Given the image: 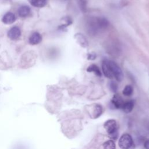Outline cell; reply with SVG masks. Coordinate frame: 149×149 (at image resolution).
<instances>
[{"mask_svg": "<svg viewBox=\"0 0 149 149\" xmlns=\"http://www.w3.org/2000/svg\"><path fill=\"white\" fill-rule=\"evenodd\" d=\"M109 24V23L105 17H91L86 22V29L90 35L95 36L106 30Z\"/></svg>", "mask_w": 149, "mask_h": 149, "instance_id": "6da1fadb", "label": "cell"}, {"mask_svg": "<svg viewBox=\"0 0 149 149\" xmlns=\"http://www.w3.org/2000/svg\"><path fill=\"white\" fill-rule=\"evenodd\" d=\"M104 127L107 133L110 136L111 139L115 140L118 136V127L117 123L114 119H108L104 124Z\"/></svg>", "mask_w": 149, "mask_h": 149, "instance_id": "7a4b0ae2", "label": "cell"}, {"mask_svg": "<svg viewBox=\"0 0 149 149\" xmlns=\"http://www.w3.org/2000/svg\"><path fill=\"white\" fill-rule=\"evenodd\" d=\"M108 65L113 77L118 81H120L123 78V73L119 66L114 61L107 59Z\"/></svg>", "mask_w": 149, "mask_h": 149, "instance_id": "3957f363", "label": "cell"}, {"mask_svg": "<svg viewBox=\"0 0 149 149\" xmlns=\"http://www.w3.org/2000/svg\"><path fill=\"white\" fill-rule=\"evenodd\" d=\"M118 144L121 149H130L134 146V143L132 136L127 133L123 134L119 139Z\"/></svg>", "mask_w": 149, "mask_h": 149, "instance_id": "277c9868", "label": "cell"}, {"mask_svg": "<svg viewBox=\"0 0 149 149\" xmlns=\"http://www.w3.org/2000/svg\"><path fill=\"white\" fill-rule=\"evenodd\" d=\"M21 35V31L19 27L14 26L9 29L8 32V37L11 40H16Z\"/></svg>", "mask_w": 149, "mask_h": 149, "instance_id": "5b68a950", "label": "cell"}, {"mask_svg": "<svg viewBox=\"0 0 149 149\" xmlns=\"http://www.w3.org/2000/svg\"><path fill=\"white\" fill-rule=\"evenodd\" d=\"M74 38L77 42L83 48H87L88 47V42L86 37L80 33H77L74 34Z\"/></svg>", "mask_w": 149, "mask_h": 149, "instance_id": "8992f818", "label": "cell"}, {"mask_svg": "<svg viewBox=\"0 0 149 149\" xmlns=\"http://www.w3.org/2000/svg\"><path fill=\"white\" fill-rule=\"evenodd\" d=\"M124 101L122 97L118 94H115L111 100V104L116 109H121L124 103Z\"/></svg>", "mask_w": 149, "mask_h": 149, "instance_id": "52a82bcc", "label": "cell"}, {"mask_svg": "<svg viewBox=\"0 0 149 149\" xmlns=\"http://www.w3.org/2000/svg\"><path fill=\"white\" fill-rule=\"evenodd\" d=\"M16 19V16L13 13L8 12L3 15L2 19V21L6 24H11L15 22Z\"/></svg>", "mask_w": 149, "mask_h": 149, "instance_id": "ba28073f", "label": "cell"}, {"mask_svg": "<svg viewBox=\"0 0 149 149\" xmlns=\"http://www.w3.org/2000/svg\"><path fill=\"white\" fill-rule=\"evenodd\" d=\"M42 41V36L38 32L33 33L29 38V42L31 45H37Z\"/></svg>", "mask_w": 149, "mask_h": 149, "instance_id": "9c48e42d", "label": "cell"}, {"mask_svg": "<svg viewBox=\"0 0 149 149\" xmlns=\"http://www.w3.org/2000/svg\"><path fill=\"white\" fill-rule=\"evenodd\" d=\"M102 72L105 75V77H107L108 79H112L113 78L111 72L110 70V69L108 65L107 62V59H104L102 62Z\"/></svg>", "mask_w": 149, "mask_h": 149, "instance_id": "30bf717a", "label": "cell"}, {"mask_svg": "<svg viewBox=\"0 0 149 149\" xmlns=\"http://www.w3.org/2000/svg\"><path fill=\"white\" fill-rule=\"evenodd\" d=\"M93 107V108L91 112L92 116L94 118H97L100 116L102 113V107L101 105L98 104H94Z\"/></svg>", "mask_w": 149, "mask_h": 149, "instance_id": "8fae6325", "label": "cell"}, {"mask_svg": "<svg viewBox=\"0 0 149 149\" xmlns=\"http://www.w3.org/2000/svg\"><path fill=\"white\" fill-rule=\"evenodd\" d=\"M134 107V101L133 100H129L126 102H124L122 109L125 113H130L132 112Z\"/></svg>", "mask_w": 149, "mask_h": 149, "instance_id": "7c38bea8", "label": "cell"}, {"mask_svg": "<svg viewBox=\"0 0 149 149\" xmlns=\"http://www.w3.org/2000/svg\"><path fill=\"white\" fill-rule=\"evenodd\" d=\"M30 11H31L30 8L28 6L23 5L19 8L17 12H18V15L20 17H25L30 14Z\"/></svg>", "mask_w": 149, "mask_h": 149, "instance_id": "4fadbf2b", "label": "cell"}, {"mask_svg": "<svg viewBox=\"0 0 149 149\" xmlns=\"http://www.w3.org/2000/svg\"><path fill=\"white\" fill-rule=\"evenodd\" d=\"M87 71L88 72H94L98 76H101V72L99 68L94 64H91V65H90L87 69Z\"/></svg>", "mask_w": 149, "mask_h": 149, "instance_id": "5bb4252c", "label": "cell"}, {"mask_svg": "<svg viewBox=\"0 0 149 149\" xmlns=\"http://www.w3.org/2000/svg\"><path fill=\"white\" fill-rule=\"evenodd\" d=\"M30 3L32 6L37 8H42L47 3L46 0H31Z\"/></svg>", "mask_w": 149, "mask_h": 149, "instance_id": "9a60e30c", "label": "cell"}, {"mask_svg": "<svg viewBox=\"0 0 149 149\" xmlns=\"http://www.w3.org/2000/svg\"><path fill=\"white\" fill-rule=\"evenodd\" d=\"M103 149H116L115 142L112 140H108L102 144Z\"/></svg>", "mask_w": 149, "mask_h": 149, "instance_id": "2e32d148", "label": "cell"}, {"mask_svg": "<svg viewBox=\"0 0 149 149\" xmlns=\"http://www.w3.org/2000/svg\"><path fill=\"white\" fill-rule=\"evenodd\" d=\"M133 87H132V86L126 85L124 89L123 90L122 93L124 95L129 97V96H130L133 94Z\"/></svg>", "mask_w": 149, "mask_h": 149, "instance_id": "e0dca14e", "label": "cell"}, {"mask_svg": "<svg viewBox=\"0 0 149 149\" xmlns=\"http://www.w3.org/2000/svg\"><path fill=\"white\" fill-rule=\"evenodd\" d=\"M77 2L80 10L83 12H85L87 9V0H77Z\"/></svg>", "mask_w": 149, "mask_h": 149, "instance_id": "ac0fdd59", "label": "cell"}, {"mask_svg": "<svg viewBox=\"0 0 149 149\" xmlns=\"http://www.w3.org/2000/svg\"><path fill=\"white\" fill-rule=\"evenodd\" d=\"M109 88L112 92L115 93L118 90V84L114 81H111L109 83Z\"/></svg>", "mask_w": 149, "mask_h": 149, "instance_id": "d6986e66", "label": "cell"}, {"mask_svg": "<svg viewBox=\"0 0 149 149\" xmlns=\"http://www.w3.org/2000/svg\"><path fill=\"white\" fill-rule=\"evenodd\" d=\"M96 58V54L95 53H89L87 55V59L88 60H94Z\"/></svg>", "mask_w": 149, "mask_h": 149, "instance_id": "ffe728a7", "label": "cell"}, {"mask_svg": "<svg viewBox=\"0 0 149 149\" xmlns=\"http://www.w3.org/2000/svg\"><path fill=\"white\" fill-rule=\"evenodd\" d=\"M144 147L146 149H149V140H147L145 141L144 144Z\"/></svg>", "mask_w": 149, "mask_h": 149, "instance_id": "44dd1931", "label": "cell"}]
</instances>
